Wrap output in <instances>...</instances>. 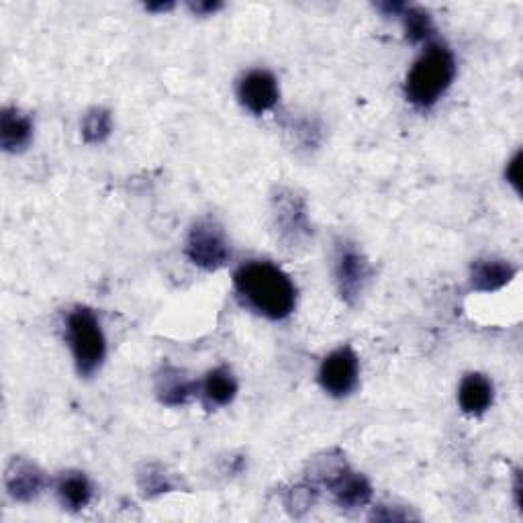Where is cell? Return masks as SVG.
<instances>
[{
    "mask_svg": "<svg viewBox=\"0 0 523 523\" xmlns=\"http://www.w3.org/2000/svg\"><path fill=\"white\" fill-rule=\"evenodd\" d=\"M233 287L256 313L280 321L287 319L297 305V287L291 276L272 262L254 260L233 274Z\"/></svg>",
    "mask_w": 523,
    "mask_h": 523,
    "instance_id": "obj_1",
    "label": "cell"
},
{
    "mask_svg": "<svg viewBox=\"0 0 523 523\" xmlns=\"http://www.w3.org/2000/svg\"><path fill=\"white\" fill-rule=\"evenodd\" d=\"M454 76L456 62L452 52L444 43H430L407 76V99L421 109L432 107L444 97V92L450 88Z\"/></svg>",
    "mask_w": 523,
    "mask_h": 523,
    "instance_id": "obj_2",
    "label": "cell"
},
{
    "mask_svg": "<svg viewBox=\"0 0 523 523\" xmlns=\"http://www.w3.org/2000/svg\"><path fill=\"white\" fill-rule=\"evenodd\" d=\"M66 331L78 372L82 376H92L101 368L107 354V342L99 317L88 307H76L68 315Z\"/></svg>",
    "mask_w": 523,
    "mask_h": 523,
    "instance_id": "obj_3",
    "label": "cell"
},
{
    "mask_svg": "<svg viewBox=\"0 0 523 523\" xmlns=\"http://www.w3.org/2000/svg\"><path fill=\"white\" fill-rule=\"evenodd\" d=\"M184 250L190 262L207 272L221 270L231 258V248L223 229L211 219H203L193 225Z\"/></svg>",
    "mask_w": 523,
    "mask_h": 523,
    "instance_id": "obj_4",
    "label": "cell"
},
{
    "mask_svg": "<svg viewBox=\"0 0 523 523\" xmlns=\"http://www.w3.org/2000/svg\"><path fill=\"white\" fill-rule=\"evenodd\" d=\"M272 215L280 240L287 246L297 248L311 235L307 205L293 190H278L276 197L272 199Z\"/></svg>",
    "mask_w": 523,
    "mask_h": 523,
    "instance_id": "obj_5",
    "label": "cell"
},
{
    "mask_svg": "<svg viewBox=\"0 0 523 523\" xmlns=\"http://www.w3.org/2000/svg\"><path fill=\"white\" fill-rule=\"evenodd\" d=\"M360 362L350 346L331 352L319 368V383L331 397H346L358 385Z\"/></svg>",
    "mask_w": 523,
    "mask_h": 523,
    "instance_id": "obj_6",
    "label": "cell"
},
{
    "mask_svg": "<svg viewBox=\"0 0 523 523\" xmlns=\"http://www.w3.org/2000/svg\"><path fill=\"white\" fill-rule=\"evenodd\" d=\"M368 278H370L368 260L354 244L344 242L338 248V256H336V280H338L340 297L348 305H354L364 293Z\"/></svg>",
    "mask_w": 523,
    "mask_h": 523,
    "instance_id": "obj_7",
    "label": "cell"
},
{
    "mask_svg": "<svg viewBox=\"0 0 523 523\" xmlns=\"http://www.w3.org/2000/svg\"><path fill=\"white\" fill-rule=\"evenodd\" d=\"M278 82L268 70H250L237 84V99L254 115L270 111L278 103Z\"/></svg>",
    "mask_w": 523,
    "mask_h": 523,
    "instance_id": "obj_8",
    "label": "cell"
},
{
    "mask_svg": "<svg viewBox=\"0 0 523 523\" xmlns=\"http://www.w3.org/2000/svg\"><path fill=\"white\" fill-rule=\"evenodd\" d=\"M323 485L327 487L331 497H334V501L342 509L366 507L372 499L370 483L362 477V474L350 470L348 464L342 466L338 472L331 474V477Z\"/></svg>",
    "mask_w": 523,
    "mask_h": 523,
    "instance_id": "obj_9",
    "label": "cell"
},
{
    "mask_svg": "<svg viewBox=\"0 0 523 523\" xmlns=\"http://www.w3.org/2000/svg\"><path fill=\"white\" fill-rule=\"evenodd\" d=\"M5 485L15 501L29 503L41 495L45 487V474L33 462L25 458H13L5 474Z\"/></svg>",
    "mask_w": 523,
    "mask_h": 523,
    "instance_id": "obj_10",
    "label": "cell"
},
{
    "mask_svg": "<svg viewBox=\"0 0 523 523\" xmlns=\"http://www.w3.org/2000/svg\"><path fill=\"white\" fill-rule=\"evenodd\" d=\"M515 266L507 260L485 258L477 260L470 268V289L477 293H495L513 280Z\"/></svg>",
    "mask_w": 523,
    "mask_h": 523,
    "instance_id": "obj_11",
    "label": "cell"
},
{
    "mask_svg": "<svg viewBox=\"0 0 523 523\" xmlns=\"http://www.w3.org/2000/svg\"><path fill=\"white\" fill-rule=\"evenodd\" d=\"M199 391V383L186 378V374L174 366H164L156 374V395L160 403L168 407H180L190 401Z\"/></svg>",
    "mask_w": 523,
    "mask_h": 523,
    "instance_id": "obj_12",
    "label": "cell"
},
{
    "mask_svg": "<svg viewBox=\"0 0 523 523\" xmlns=\"http://www.w3.org/2000/svg\"><path fill=\"white\" fill-rule=\"evenodd\" d=\"M493 397H495L493 383L485 374L470 372L462 378L458 389V403L464 413L483 415L487 409H491Z\"/></svg>",
    "mask_w": 523,
    "mask_h": 523,
    "instance_id": "obj_13",
    "label": "cell"
},
{
    "mask_svg": "<svg viewBox=\"0 0 523 523\" xmlns=\"http://www.w3.org/2000/svg\"><path fill=\"white\" fill-rule=\"evenodd\" d=\"M33 137V123L19 109H5L0 115V146L5 152H23Z\"/></svg>",
    "mask_w": 523,
    "mask_h": 523,
    "instance_id": "obj_14",
    "label": "cell"
},
{
    "mask_svg": "<svg viewBox=\"0 0 523 523\" xmlns=\"http://www.w3.org/2000/svg\"><path fill=\"white\" fill-rule=\"evenodd\" d=\"M203 401L209 409L229 405L237 395V380L227 366H219L207 372L205 380L199 385Z\"/></svg>",
    "mask_w": 523,
    "mask_h": 523,
    "instance_id": "obj_15",
    "label": "cell"
},
{
    "mask_svg": "<svg viewBox=\"0 0 523 523\" xmlns=\"http://www.w3.org/2000/svg\"><path fill=\"white\" fill-rule=\"evenodd\" d=\"M58 497L70 511L84 509L92 499V485L84 472H64L58 481Z\"/></svg>",
    "mask_w": 523,
    "mask_h": 523,
    "instance_id": "obj_16",
    "label": "cell"
},
{
    "mask_svg": "<svg viewBox=\"0 0 523 523\" xmlns=\"http://www.w3.org/2000/svg\"><path fill=\"white\" fill-rule=\"evenodd\" d=\"M113 129V119L107 109L94 107L82 119V137L86 144H103L109 139Z\"/></svg>",
    "mask_w": 523,
    "mask_h": 523,
    "instance_id": "obj_17",
    "label": "cell"
},
{
    "mask_svg": "<svg viewBox=\"0 0 523 523\" xmlns=\"http://www.w3.org/2000/svg\"><path fill=\"white\" fill-rule=\"evenodd\" d=\"M403 27H405V37L411 43H423L427 39H432L434 35V21L430 13L417 9V7H407L403 11Z\"/></svg>",
    "mask_w": 523,
    "mask_h": 523,
    "instance_id": "obj_18",
    "label": "cell"
},
{
    "mask_svg": "<svg viewBox=\"0 0 523 523\" xmlns=\"http://www.w3.org/2000/svg\"><path fill=\"white\" fill-rule=\"evenodd\" d=\"M139 489L146 497H156L162 493H170L172 483L168 479V474H164V470L160 466L150 464L139 472Z\"/></svg>",
    "mask_w": 523,
    "mask_h": 523,
    "instance_id": "obj_19",
    "label": "cell"
},
{
    "mask_svg": "<svg viewBox=\"0 0 523 523\" xmlns=\"http://www.w3.org/2000/svg\"><path fill=\"white\" fill-rule=\"evenodd\" d=\"M315 501V489L309 487V485H303V487H295L287 499V507L293 511V513H299V511H307Z\"/></svg>",
    "mask_w": 523,
    "mask_h": 523,
    "instance_id": "obj_20",
    "label": "cell"
},
{
    "mask_svg": "<svg viewBox=\"0 0 523 523\" xmlns=\"http://www.w3.org/2000/svg\"><path fill=\"white\" fill-rule=\"evenodd\" d=\"M519 170H521V152H517V154L513 156V160L507 164V170H505V178H507V182L517 190V193H521Z\"/></svg>",
    "mask_w": 523,
    "mask_h": 523,
    "instance_id": "obj_21",
    "label": "cell"
},
{
    "mask_svg": "<svg viewBox=\"0 0 523 523\" xmlns=\"http://www.w3.org/2000/svg\"><path fill=\"white\" fill-rule=\"evenodd\" d=\"M188 7L199 17H209V15H215L217 11L223 9V5L217 3V0H215V3H211V0H199V3H190Z\"/></svg>",
    "mask_w": 523,
    "mask_h": 523,
    "instance_id": "obj_22",
    "label": "cell"
},
{
    "mask_svg": "<svg viewBox=\"0 0 523 523\" xmlns=\"http://www.w3.org/2000/svg\"><path fill=\"white\" fill-rule=\"evenodd\" d=\"M376 9L380 11V13H385L387 17H391V15H403V11L407 9V5L405 3H378L376 5Z\"/></svg>",
    "mask_w": 523,
    "mask_h": 523,
    "instance_id": "obj_23",
    "label": "cell"
},
{
    "mask_svg": "<svg viewBox=\"0 0 523 523\" xmlns=\"http://www.w3.org/2000/svg\"><path fill=\"white\" fill-rule=\"evenodd\" d=\"M170 9H174V3H150V5H146V11H150V13H166Z\"/></svg>",
    "mask_w": 523,
    "mask_h": 523,
    "instance_id": "obj_24",
    "label": "cell"
}]
</instances>
